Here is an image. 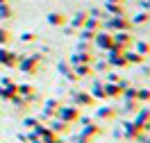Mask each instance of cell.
I'll return each instance as SVG.
<instances>
[{
  "label": "cell",
  "mask_w": 150,
  "mask_h": 143,
  "mask_svg": "<svg viewBox=\"0 0 150 143\" xmlns=\"http://www.w3.org/2000/svg\"><path fill=\"white\" fill-rule=\"evenodd\" d=\"M73 105L75 107H96V100L89 91H75L73 93Z\"/></svg>",
  "instance_id": "obj_9"
},
{
  "label": "cell",
  "mask_w": 150,
  "mask_h": 143,
  "mask_svg": "<svg viewBox=\"0 0 150 143\" xmlns=\"http://www.w3.org/2000/svg\"><path fill=\"white\" fill-rule=\"evenodd\" d=\"M91 18H96V20H105L107 18V14H105V9H100V7H96V9H91V11H86Z\"/></svg>",
  "instance_id": "obj_32"
},
{
  "label": "cell",
  "mask_w": 150,
  "mask_h": 143,
  "mask_svg": "<svg viewBox=\"0 0 150 143\" xmlns=\"http://www.w3.org/2000/svg\"><path fill=\"white\" fill-rule=\"evenodd\" d=\"M116 114H118V109H116V107H112V105H100V107H96L93 120H98V123L114 120V118H116Z\"/></svg>",
  "instance_id": "obj_7"
},
{
  "label": "cell",
  "mask_w": 150,
  "mask_h": 143,
  "mask_svg": "<svg viewBox=\"0 0 150 143\" xmlns=\"http://www.w3.org/2000/svg\"><path fill=\"white\" fill-rule=\"evenodd\" d=\"M57 70H59V75L66 77L68 82H77V75L73 73V66H71L68 61H59V64H57Z\"/></svg>",
  "instance_id": "obj_15"
},
{
  "label": "cell",
  "mask_w": 150,
  "mask_h": 143,
  "mask_svg": "<svg viewBox=\"0 0 150 143\" xmlns=\"http://www.w3.org/2000/svg\"><path fill=\"white\" fill-rule=\"evenodd\" d=\"M82 27L98 32V30H103V20H96V18H91V16H86V20H84V25H82Z\"/></svg>",
  "instance_id": "obj_29"
},
{
  "label": "cell",
  "mask_w": 150,
  "mask_h": 143,
  "mask_svg": "<svg viewBox=\"0 0 150 143\" xmlns=\"http://www.w3.org/2000/svg\"><path fill=\"white\" fill-rule=\"evenodd\" d=\"M89 93L93 95V100H107V93H105V86H103V80H96L93 86Z\"/></svg>",
  "instance_id": "obj_20"
},
{
  "label": "cell",
  "mask_w": 150,
  "mask_h": 143,
  "mask_svg": "<svg viewBox=\"0 0 150 143\" xmlns=\"http://www.w3.org/2000/svg\"><path fill=\"white\" fill-rule=\"evenodd\" d=\"M91 66H93V73H109V70H112V66H109L107 59H96Z\"/></svg>",
  "instance_id": "obj_24"
},
{
  "label": "cell",
  "mask_w": 150,
  "mask_h": 143,
  "mask_svg": "<svg viewBox=\"0 0 150 143\" xmlns=\"http://www.w3.org/2000/svg\"><path fill=\"white\" fill-rule=\"evenodd\" d=\"M132 46H134V50H137L139 55H143V57H150V43H148V41H134Z\"/></svg>",
  "instance_id": "obj_26"
},
{
  "label": "cell",
  "mask_w": 150,
  "mask_h": 143,
  "mask_svg": "<svg viewBox=\"0 0 150 143\" xmlns=\"http://www.w3.org/2000/svg\"><path fill=\"white\" fill-rule=\"evenodd\" d=\"M134 120H137L139 125H143L146 132H150V107L148 105L139 107V109H137V116H134Z\"/></svg>",
  "instance_id": "obj_11"
},
{
  "label": "cell",
  "mask_w": 150,
  "mask_h": 143,
  "mask_svg": "<svg viewBox=\"0 0 150 143\" xmlns=\"http://www.w3.org/2000/svg\"><path fill=\"white\" fill-rule=\"evenodd\" d=\"M75 52H93V43L91 41H77V48H75Z\"/></svg>",
  "instance_id": "obj_30"
},
{
  "label": "cell",
  "mask_w": 150,
  "mask_h": 143,
  "mask_svg": "<svg viewBox=\"0 0 150 143\" xmlns=\"http://www.w3.org/2000/svg\"><path fill=\"white\" fill-rule=\"evenodd\" d=\"M82 134H86L89 139H96V136L103 134V125L98 123V120H91L89 125H82Z\"/></svg>",
  "instance_id": "obj_16"
},
{
  "label": "cell",
  "mask_w": 150,
  "mask_h": 143,
  "mask_svg": "<svg viewBox=\"0 0 150 143\" xmlns=\"http://www.w3.org/2000/svg\"><path fill=\"white\" fill-rule=\"evenodd\" d=\"M143 143H150V136H148V139H146V141H143Z\"/></svg>",
  "instance_id": "obj_42"
},
{
  "label": "cell",
  "mask_w": 150,
  "mask_h": 143,
  "mask_svg": "<svg viewBox=\"0 0 150 143\" xmlns=\"http://www.w3.org/2000/svg\"><path fill=\"white\" fill-rule=\"evenodd\" d=\"M46 143H66V141L62 139V136H59V134H55V136H52L50 141H46Z\"/></svg>",
  "instance_id": "obj_38"
},
{
  "label": "cell",
  "mask_w": 150,
  "mask_h": 143,
  "mask_svg": "<svg viewBox=\"0 0 150 143\" xmlns=\"http://www.w3.org/2000/svg\"><path fill=\"white\" fill-rule=\"evenodd\" d=\"M137 100L139 102H150V89H139V93H137Z\"/></svg>",
  "instance_id": "obj_33"
},
{
  "label": "cell",
  "mask_w": 150,
  "mask_h": 143,
  "mask_svg": "<svg viewBox=\"0 0 150 143\" xmlns=\"http://www.w3.org/2000/svg\"><path fill=\"white\" fill-rule=\"evenodd\" d=\"M21 41H25V43H34V41H37V34H34V32H23V34H21Z\"/></svg>",
  "instance_id": "obj_34"
},
{
  "label": "cell",
  "mask_w": 150,
  "mask_h": 143,
  "mask_svg": "<svg viewBox=\"0 0 150 143\" xmlns=\"http://www.w3.org/2000/svg\"><path fill=\"white\" fill-rule=\"evenodd\" d=\"M9 84H11L9 77H2V80H0V86H9Z\"/></svg>",
  "instance_id": "obj_40"
},
{
  "label": "cell",
  "mask_w": 150,
  "mask_h": 143,
  "mask_svg": "<svg viewBox=\"0 0 150 143\" xmlns=\"http://www.w3.org/2000/svg\"><path fill=\"white\" fill-rule=\"evenodd\" d=\"M48 127L55 134H59V136H62V134H68V130H71V125L64 123V120H59V118H50V120H48Z\"/></svg>",
  "instance_id": "obj_17"
},
{
  "label": "cell",
  "mask_w": 150,
  "mask_h": 143,
  "mask_svg": "<svg viewBox=\"0 0 150 143\" xmlns=\"http://www.w3.org/2000/svg\"><path fill=\"white\" fill-rule=\"evenodd\" d=\"M14 16V9H11L9 2H0V20H7Z\"/></svg>",
  "instance_id": "obj_28"
},
{
  "label": "cell",
  "mask_w": 150,
  "mask_h": 143,
  "mask_svg": "<svg viewBox=\"0 0 150 143\" xmlns=\"http://www.w3.org/2000/svg\"><path fill=\"white\" fill-rule=\"evenodd\" d=\"M103 9L107 16H125V7H123V2H109V0H105Z\"/></svg>",
  "instance_id": "obj_13"
},
{
  "label": "cell",
  "mask_w": 150,
  "mask_h": 143,
  "mask_svg": "<svg viewBox=\"0 0 150 143\" xmlns=\"http://www.w3.org/2000/svg\"><path fill=\"white\" fill-rule=\"evenodd\" d=\"M62 107V100H57V98H48L46 105H43V116H41V120H50V118H55L57 109Z\"/></svg>",
  "instance_id": "obj_10"
},
{
  "label": "cell",
  "mask_w": 150,
  "mask_h": 143,
  "mask_svg": "<svg viewBox=\"0 0 150 143\" xmlns=\"http://www.w3.org/2000/svg\"><path fill=\"white\" fill-rule=\"evenodd\" d=\"M73 73L77 75V80H82V77H93V66H91V64H75Z\"/></svg>",
  "instance_id": "obj_18"
},
{
  "label": "cell",
  "mask_w": 150,
  "mask_h": 143,
  "mask_svg": "<svg viewBox=\"0 0 150 143\" xmlns=\"http://www.w3.org/2000/svg\"><path fill=\"white\" fill-rule=\"evenodd\" d=\"M107 82H121V77L116 75V73H109V75H107Z\"/></svg>",
  "instance_id": "obj_39"
},
{
  "label": "cell",
  "mask_w": 150,
  "mask_h": 143,
  "mask_svg": "<svg viewBox=\"0 0 150 143\" xmlns=\"http://www.w3.org/2000/svg\"><path fill=\"white\" fill-rule=\"evenodd\" d=\"M41 123H43V120H41L39 116H25V118H23V127H25V130H34V127L41 125Z\"/></svg>",
  "instance_id": "obj_27"
},
{
  "label": "cell",
  "mask_w": 150,
  "mask_h": 143,
  "mask_svg": "<svg viewBox=\"0 0 150 143\" xmlns=\"http://www.w3.org/2000/svg\"><path fill=\"white\" fill-rule=\"evenodd\" d=\"M109 2H123V0H109Z\"/></svg>",
  "instance_id": "obj_41"
},
{
  "label": "cell",
  "mask_w": 150,
  "mask_h": 143,
  "mask_svg": "<svg viewBox=\"0 0 150 143\" xmlns=\"http://www.w3.org/2000/svg\"><path fill=\"white\" fill-rule=\"evenodd\" d=\"M0 2H9V0H0Z\"/></svg>",
  "instance_id": "obj_43"
},
{
  "label": "cell",
  "mask_w": 150,
  "mask_h": 143,
  "mask_svg": "<svg viewBox=\"0 0 150 143\" xmlns=\"http://www.w3.org/2000/svg\"><path fill=\"white\" fill-rule=\"evenodd\" d=\"M107 61H109V66L112 68H127V59H125V52L118 50V48H112V50H107Z\"/></svg>",
  "instance_id": "obj_5"
},
{
  "label": "cell",
  "mask_w": 150,
  "mask_h": 143,
  "mask_svg": "<svg viewBox=\"0 0 150 143\" xmlns=\"http://www.w3.org/2000/svg\"><path fill=\"white\" fill-rule=\"evenodd\" d=\"M132 43H134V37H132V32H112V46L118 48V50H130Z\"/></svg>",
  "instance_id": "obj_4"
},
{
  "label": "cell",
  "mask_w": 150,
  "mask_h": 143,
  "mask_svg": "<svg viewBox=\"0 0 150 143\" xmlns=\"http://www.w3.org/2000/svg\"><path fill=\"white\" fill-rule=\"evenodd\" d=\"M39 64H41V55H30V57H18L16 68L25 75H34L39 70Z\"/></svg>",
  "instance_id": "obj_2"
},
{
  "label": "cell",
  "mask_w": 150,
  "mask_h": 143,
  "mask_svg": "<svg viewBox=\"0 0 150 143\" xmlns=\"http://www.w3.org/2000/svg\"><path fill=\"white\" fill-rule=\"evenodd\" d=\"M125 59H127V64H134V66H141V64H143V61H146V57H143V55H139V52H137V50H125Z\"/></svg>",
  "instance_id": "obj_21"
},
{
  "label": "cell",
  "mask_w": 150,
  "mask_h": 143,
  "mask_svg": "<svg viewBox=\"0 0 150 143\" xmlns=\"http://www.w3.org/2000/svg\"><path fill=\"white\" fill-rule=\"evenodd\" d=\"M46 20L52 25V27H64L66 23H68V16L62 14V11H48V14H46Z\"/></svg>",
  "instance_id": "obj_12"
},
{
  "label": "cell",
  "mask_w": 150,
  "mask_h": 143,
  "mask_svg": "<svg viewBox=\"0 0 150 143\" xmlns=\"http://www.w3.org/2000/svg\"><path fill=\"white\" fill-rule=\"evenodd\" d=\"M18 64V55L9 50L7 46H0V66H7V68H16Z\"/></svg>",
  "instance_id": "obj_8"
},
{
  "label": "cell",
  "mask_w": 150,
  "mask_h": 143,
  "mask_svg": "<svg viewBox=\"0 0 150 143\" xmlns=\"http://www.w3.org/2000/svg\"><path fill=\"white\" fill-rule=\"evenodd\" d=\"M103 30H107V32H130L132 23L125 16H107L103 20Z\"/></svg>",
  "instance_id": "obj_1"
},
{
  "label": "cell",
  "mask_w": 150,
  "mask_h": 143,
  "mask_svg": "<svg viewBox=\"0 0 150 143\" xmlns=\"http://www.w3.org/2000/svg\"><path fill=\"white\" fill-rule=\"evenodd\" d=\"M9 102H11V107H16V109H21V111H25V109L30 107V102L25 100V98H23V95H18V93L14 95V98H11Z\"/></svg>",
  "instance_id": "obj_25"
},
{
  "label": "cell",
  "mask_w": 150,
  "mask_h": 143,
  "mask_svg": "<svg viewBox=\"0 0 150 143\" xmlns=\"http://www.w3.org/2000/svg\"><path fill=\"white\" fill-rule=\"evenodd\" d=\"M28 143H43V141H41V136H39L37 132L30 130V132H28Z\"/></svg>",
  "instance_id": "obj_36"
},
{
  "label": "cell",
  "mask_w": 150,
  "mask_h": 143,
  "mask_svg": "<svg viewBox=\"0 0 150 143\" xmlns=\"http://www.w3.org/2000/svg\"><path fill=\"white\" fill-rule=\"evenodd\" d=\"M93 48H98V50H103V52H107V50H112V32H107V30H98L93 37Z\"/></svg>",
  "instance_id": "obj_6"
},
{
  "label": "cell",
  "mask_w": 150,
  "mask_h": 143,
  "mask_svg": "<svg viewBox=\"0 0 150 143\" xmlns=\"http://www.w3.org/2000/svg\"><path fill=\"white\" fill-rule=\"evenodd\" d=\"M9 41H11V32L7 27H2V25H0V46H7Z\"/></svg>",
  "instance_id": "obj_31"
},
{
  "label": "cell",
  "mask_w": 150,
  "mask_h": 143,
  "mask_svg": "<svg viewBox=\"0 0 150 143\" xmlns=\"http://www.w3.org/2000/svg\"><path fill=\"white\" fill-rule=\"evenodd\" d=\"M86 16H89L86 11H75L73 16L68 18V23H66V25H71V27H75V30H80V27H82V25H84Z\"/></svg>",
  "instance_id": "obj_19"
},
{
  "label": "cell",
  "mask_w": 150,
  "mask_h": 143,
  "mask_svg": "<svg viewBox=\"0 0 150 143\" xmlns=\"http://www.w3.org/2000/svg\"><path fill=\"white\" fill-rule=\"evenodd\" d=\"M139 107H141L139 100H125V98H121V109H123V111H127V114H137Z\"/></svg>",
  "instance_id": "obj_22"
},
{
  "label": "cell",
  "mask_w": 150,
  "mask_h": 143,
  "mask_svg": "<svg viewBox=\"0 0 150 143\" xmlns=\"http://www.w3.org/2000/svg\"><path fill=\"white\" fill-rule=\"evenodd\" d=\"M73 143H93V139H89L86 134H77V136H73Z\"/></svg>",
  "instance_id": "obj_35"
},
{
  "label": "cell",
  "mask_w": 150,
  "mask_h": 143,
  "mask_svg": "<svg viewBox=\"0 0 150 143\" xmlns=\"http://www.w3.org/2000/svg\"><path fill=\"white\" fill-rule=\"evenodd\" d=\"M16 93L23 95L28 102H32V100H37V89L32 84H16Z\"/></svg>",
  "instance_id": "obj_14"
},
{
  "label": "cell",
  "mask_w": 150,
  "mask_h": 143,
  "mask_svg": "<svg viewBox=\"0 0 150 143\" xmlns=\"http://www.w3.org/2000/svg\"><path fill=\"white\" fill-rule=\"evenodd\" d=\"M91 120H93L91 116H82V114H80V118H77V123H80V125H89Z\"/></svg>",
  "instance_id": "obj_37"
},
{
  "label": "cell",
  "mask_w": 150,
  "mask_h": 143,
  "mask_svg": "<svg viewBox=\"0 0 150 143\" xmlns=\"http://www.w3.org/2000/svg\"><path fill=\"white\" fill-rule=\"evenodd\" d=\"M150 20V11H146V9H141V11H137V14H134V16H132V25H146V23H148Z\"/></svg>",
  "instance_id": "obj_23"
},
{
  "label": "cell",
  "mask_w": 150,
  "mask_h": 143,
  "mask_svg": "<svg viewBox=\"0 0 150 143\" xmlns=\"http://www.w3.org/2000/svg\"><path fill=\"white\" fill-rule=\"evenodd\" d=\"M55 118H59V120H64V123H75L77 118H80V107H75V105H62L59 109H57V114Z\"/></svg>",
  "instance_id": "obj_3"
}]
</instances>
